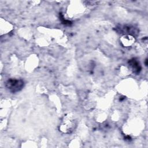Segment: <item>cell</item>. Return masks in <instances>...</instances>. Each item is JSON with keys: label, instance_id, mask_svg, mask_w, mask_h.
Instances as JSON below:
<instances>
[{"label": "cell", "instance_id": "4", "mask_svg": "<svg viewBox=\"0 0 148 148\" xmlns=\"http://www.w3.org/2000/svg\"><path fill=\"white\" fill-rule=\"evenodd\" d=\"M134 37V36H132L131 35H125L121 37L120 40L124 46H129L134 42L135 39Z\"/></svg>", "mask_w": 148, "mask_h": 148}, {"label": "cell", "instance_id": "2", "mask_svg": "<svg viewBox=\"0 0 148 148\" xmlns=\"http://www.w3.org/2000/svg\"><path fill=\"white\" fill-rule=\"evenodd\" d=\"M119 31L121 32V33H124L127 35H131L134 36L138 34L137 29L132 25H125L122 26H119L117 27Z\"/></svg>", "mask_w": 148, "mask_h": 148}, {"label": "cell", "instance_id": "5", "mask_svg": "<svg viewBox=\"0 0 148 148\" xmlns=\"http://www.w3.org/2000/svg\"><path fill=\"white\" fill-rule=\"evenodd\" d=\"M129 64L130 66L132 68V69L133 70L134 72L138 73L140 72L141 69V66L140 65L139 62L137 60H136L134 58L130 60L129 61Z\"/></svg>", "mask_w": 148, "mask_h": 148}, {"label": "cell", "instance_id": "3", "mask_svg": "<svg viewBox=\"0 0 148 148\" xmlns=\"http://www.w3.org/2000/svg\"><path fill=\"white\" fill-rule=\"evenodd\" d=\"M75 123L71 119H69L64 120V122L61 125V130L65 133H70L74 129Z\"/></svg>", "mask_w": 148, "mask_h": 148}, {"label": "cell", "instance_id": "1", "mask_svg": "<svg viewBox=\"0 0 148 148\" xmlns=\"http://www.w3.org/2000/svg\"><path fill=\"white\" fill-rule=\"evenodd\" d=\"M24 83L21 79H9L5 83V86L12 92H16L20 91L24 87Z\"/></svg>", "mask_w": 148, "mask_h": 148}]
</instances>
